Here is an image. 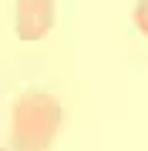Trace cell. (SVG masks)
Here are the masks:
<instances>
[{"instance_id":"cell-3","label":"cell","mask_w":148,"mask_h":151,"mask_svg":"<svg viewBox=\"0 0 148 151\" xmlns=\"http://www.w3.org/2000/svg\"><path fill=\"white\" fill-rule=\"evenodd\" d=\"M135 27L148 37V0H138L135 4Z\"/></svg>"},{"instance_id":"cell-1","label":"cell","mask_w":148,"mask_h":151,"mask_svg":"<svg viewBox=\"0 0 148 151\" xmlns=\"http://www.w3.org/2000/svg\"><path fill=\"white\" fill-rule=\"evenodd\" d=\"M61 101L51 91H24L10 114V148L14 151H47L61 131Z\"/></svg>"},{"instance_id":"cell-2","label":"cell","mask_w":148,"mask_h":151,"mask_svg":"<svg viewBox=\"0 0 148 151\" xmlns=\"http://www.w3.org/2000/svg\"><path fill=\"white\" fill-rule=\"evenodd\" d=\"M57 20V4L54 0H17L14 14V30L20 40H40Z\"/></svg>"}]
</instances>
